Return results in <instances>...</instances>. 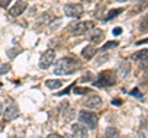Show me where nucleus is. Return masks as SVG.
Returning a JSON list of instances; mask_svg holds the SVG:
<instances>
[{"mask_svg":"<svg viewBox=\"0 0 148 138\" xmlns=\"http://www.w3.org/2000/svg\"><path fill=\"white\" fill-rule=\"evenodd\" d=\"M95 53H96V48L91 44H88L86 47H84L82 51V56L84 59H86V61H90V59L95 56Z\"/></svg>","mask_w":148,"mask_h":138,"instance_id":"obj_12","label":"nucleus"},{"mask_svg":"<svg viewBox=\"0 0 148 138\" xmlns=\"http://www.w3.org/2000/svg\"><path fill=\"white\" fill-rule=\"evenodd\" d=\"M130 70H131V66H130V63L126 62V61H123L120 63V66H119V69H117V74L120 78H126L127 74L130 73Z\"/></svg>","mask_w":148,"mask_h":138,"instance_id":"obj_13","label":"nucleus"},{"mask_svg":"<svg viewBox=\"0 0 148 138\" xmlns=\"http://www.w3.org/2000/svg\"><path fill=\"white\" fill-rule=\"evenodd\" d=\"M90 80H92V74L90 72H86L85 74L80 78V81H90Z\"/></svg>","mask_w":148,"mask_h":138,"instance_id":"obj_22","label":"nucleus"},{"mask_svg":"<svg viewBox=\"0 0 148 138\" xmlns=\"http://www.w3.org/2000/svg\"><path fill=\"white\" fill-rule=\"evenodd\" d=\"M116 77H115L112 70H105L103 73H100L98 79L94 81V86L98 88H106V86H111L116 83Z\"/></svg>","mask_w":148,"mask_h":138,"instance_id":"obj_2","label":"nucleus"},{"mask_svg":"<svg viewBox=\"0 0 148 138\" xmlns=\"http://www.w3.org/2000/svg\"><path fill=\"white\" fill-rule=\"evenodd\" d=\"M111 104H112V105H116V106H120V105L122 104V101H120V99H115V100L111 101Z\"/></svg>","mask_w":148,"mask_h":138,"instance_id":"obj_26","label":"nucleus"},{"mask_svg":"<svg viewBox=\"0 0 148 138\" xmlns=\"http://www.w3.org/2000/svg\"><path fill=\"white\" fill-rule=\"evenodd\" d=\"M119 131L116 130V128H112V127H109L106 128L105 131V137L106 138H119Z\"/></svg>","mask_w":148,"mask_h":138,"instance_id":"obj_15","label":"nucleus"},{"mask_svg":"<svg viewBox=\"0 0 148 138\" xmlns=\"http://www.w3.org/2000/svg\"><path fill=\"white\" fill-rule=\"evenodd\" d=\"M0 85H1V84H0Z\"/></svg>","mask_w":148,"mask_h":138,"instance_id":"obj_31","label":"nucleus"},{"mask_svg":"<svg viewBox=\"0 0 148 138\" xmlns=\"http://www.w3.org/2000/svg\"><path fill=\"white\" fill-rule=\"evenodd\" d=\"M101 105H103V100H101V98L98 95L90 96V98H88L84 102V106L89 107V109H99Z\"/></svg>","mask_w":148,"mask_h":138,"instance_id":"obj_10","label":"nucleus"},{"mask_svg":"<svg viewBox=\"0 0 148 138\" xmlns=\"http://www.w3.org/2000/svg\"><path fill=\"white\" fill-rule=\"evenodd\" d=\"M84 12V8H83L82 4H67L64 6V14L68 17H74V19H78L80 17Z\"/></svg>","mask_w":148,"mask_h":138,"instance_id":"obj_5","label":"nucleus"},{"mask_svg":"<svg viewBox=\"0 0 148 138\" xmlns=\"http://www.w3.org/2000/svg\"><path fill=\"white\" fill-rule=\"evenodd\" d=\"M54 57H56V53L53 49H47L46 52L41 56L40 59V68L41 69H47L48 67L52 66V63L54 61Z\"/></svg>","mask_w":148,"mask_h":138,"instance_id":"obj_6","label":"nucleus"},{"mask_svg":"<svg viewBox=\"0 0 148 138\" xmlns=\"http://www.w3.org/2000/svg\"><path fill=\"white\" fill-rule=\"evenodd\" d=\"M142 43H148V38H146V40H142V41H138V42H137L136 44H142Z\"/></svg>","mask_w":148,"mask_h":138,"instance_id":"obj_28","label":"nucleus"},{"mask_svg":"<svg viewBox=\"0 0 148 138\" xmlns=\"http://www.w3.org/2000/svg\"><path fill=\"white\" fill-rule=\"evenodd\" d=\"M47 138H63V137L59 136V135H57V133H51V135L47 136Z\"/></svg>","mask_w":148,"mask_h":138,"instance_id":"obj_27","label":"nucleus"},{"mask_svg":"<svg viewBox=\"0 0 148 138\" xmlns=\"http://www.w3.org/2000/svg\"><path fill=\"white\" fill-rule=\"evenodd\" d=\"M131 58L136 62H140L141 67H148V49L138 51L135 54H132Z\"/></svg>","mask_w":148,"mask_h":138,"instance_id":"obj_9","label":"nucleus"},{"mask_svg":"<svg viewBox=\"0 0 148 138\" xmlns=\"http://www.w3.org/2000/svg\"><path fill=\"white\" fill-rule=\"evenodd\" d=\"M119 43L117 42H114V41H110V42H106L104 46H103V47H101V52H105V51H108L109 48H114V47H116V46H117Z\"/></svg>","mask_w":148,"mask_h":138,"instance_id":"obj_18","label":"nucleus"},{"mask_svg":"<svg viewBox=\"0 0 148 138\" xmlns=\"http://www.w3.org/2000/svg\"><path fill=\"white\" fill-rule=\"evenodd\" d=\"M121 32H122L121 27H116V29H114V30H112V33H114L115 36H119V35H121Z\"/></svg>","mask_w":148,"mask_h":138,"instance_id":"obj_25","label":"nucleus"},{"mask_svg":"<svg viewBox=\"0 0 148 138\" xmlns=\"http://www.w3.org/2000/svg\"><path fill=\"white\" fill-rule=\"evenodd\" d=\"M18 113H20V111H18L17 105L15 102H10L4 111V118L8 121H11V120H15L18 116Z\"/></svg>","mask_w":148,"mask_h":138,"instance_id":"obj_8","label":"nucleus"},{"mask_svg":"<svg viewBox=\"0 0 148 138\" xmlns=\"http://www.w3.org/2000/svg\"><path fill=\"white\" fill-rule=\"evenodd\" d=\"M74 94H78V95H82V94H86V93H90V89L88 88H74Z\"/></svg>","mask_w":148,"mask_h":138,"instance_id":"obj_20","label":"nucleus"},{"mask_svg":"<svg viewBox=\"0 0 148 138\" xmlns=\"http://www.w3.org/2000/svg\"><path fill=\"white\" fill-rule=\"evenodd\" d=\"M80 68V63L77 59L72 58H61L54 64V74L58 75H68L75 73Z\"/></svg>","mask_w":148,"mask_h":138,"instance_id":"obj_1","label":"nucleus"},{"mask_svg":"<svg viewBox=\"0 0 148 138\" xmlns=\"http://www.w3.org/2000/svg\"><path fill=\"white\" fill-rule=\"evenodd\" d=\"M79 121H80V123H84V126H86L89 130H94L96 125H98V116L92 112L80 111L79 112Z\"/></svg>","mask_w":148,"mask_h":138,"instance_id":"obj_4","label":"nucleus"},{"mask_svg":"<svg viewBox=\"0 0 148 138\" xmlns=\"http://www.w3.org/2000/svg\"><path fill=\"white\" fill-rule=\"evenodd\" d=\"M101 138H106V137H105V136H104V137H101Z\"/></svg>","mask_w":148,"mask_h":138,"instance_id":"obj_30","label":"nucleus"},{"mask_svg":"<svg viewBox=\"0 0 148 138\" xmlns=\"http://www.w3.org/2000/svg\"><path fill=\"white\" fill-rule=\"evenodd\" d=\"M62 85H63V83L61 80H52V79H49V80L46 81V86H47L48 89H51V90L59 89Z\"/></svg>","mask_w":148,"mask_h":138,"instance_id":"obj_14","label":"nucleus"},{"mask_svg":"<svg viewBox=\"0 0 148 138\" xmlns=\"http://www.w3.org/2000/svg\"><path fill=\"white\" fill-rule=\"evenodd\" d=\"M88 137V132H86V128L84 126L79 125H73L72 126V131L69 135H67V138H86Z\"/></svg>","mask_w":148,"mask_h":138,"instance_id":"obj_7","label":"nucleus"},{"mask_svg":"<svg viewBox=\"0 0 148 138\" xmlns=\"http://www.w3.org/2000/svg\"><path fill=\"white\" fill-rule=\"evenodd\" d=\"M74 115H75V111H74V110H72V109H68V110H64L63 117H64V120H66L67 122H69L71 120H73Z\"/></svg>","mask_w":148,"mask_h":138,"instance_id":"obj_17","label":"nucleus"},{"mask_svg":"<svg viewBox=\"0 0 148 138\" xmlns=\"http://www.w3.org/2000/svg\"><path fill=\"white\" fill-rule=\"evenodd\" d=\"M27 3L26 1H16L15 5L10 9V15L11 16H18L26 10Z\"/></svg>","mask_w":148,"mask_h":138,"instance_id":"obj_11","label":"nucleus"},{"mask_svg":"<svg viewBox=\"0 0 148 138\" xmlns=\"http://www.w3.org/2000/svg\"><path fill=\"white\" fill-rule=\"evenodd\" d=\"M130 94H131L132 96H135V98H137V99H142V98H143V95H142V93H141V90H140V89H137V88H136V89H133Z\"/></svg>","mask_w":148,"mask_h":138,"instance_id":"obj_21","label":"nucleus"},{"mask_svg":"<svg viewBox=\"0 0 148 138\" xmlns=\"http://www.w3.org/2000/svg\"><path fill=\"white\" fill-rule=\"evenodd\" d=\"M3 112V104H1V101H0V115H1Z\"/></svg>","mask_w":148,"mask_h":138,"instance_id":"obj_29","label":"nucleus"},{"mask_svg":"<svg viewBox=\"0 0 148 138\" xmlns=\"http://www.w3.org/2000/svg\"><path fill=\"white\" fill-rule=\"evenodd\" d=\"M140 31H141V32H148V16L141 22V25H140Z\"/></svg>","mask_w":148,"mask_h":138,"instance_id":"obj_19","label":"nucleus"},{"mask_svg":"<svg viewBox=\"0 0 148 138\" xmlns=\"http://www.w3.org/2000/svg\"><path fill=\"white\" fill-rule=\"evenodd\" d=\"M121 11H123V9H115V10H110L109 14H108V16L103 20V22H106V21H109L111 19H114V17H116L119 14H121Z\"/></svg>","mask_w":148,"mask_h":138,"instance_id":"obj_16","label":"nucleus"},{"mask_svg":"<svg viewBox=\"0 0 148 138\" xmlns=\"http://www.w3.org/2000/svg\"><path fill=\"white\" fill-rule=\"evenodd\" d=\"M95 24L91 21H84V22H75V24H71L68 26V31L71 32L74 36H79V35H84L85 32L89 30L94 29Z\"/></svg>","mask_w":148,"mask_h":138,"instance_id":"obj_3","label":"nucleus"},{"mask_svg":"<svg viewBox=\"0 0 148 138\" xmlns=\"http://www.w3.org/2000/svg\"><path fill=\"white\" fill-rule=\"evenodd\" d=\"M9 69H10V66H9V64H5V66H3L1 69H0V75H3L4 73H6Z\"/></svg>","mask_w":148,"mask_h":138,"instance_id":"obj_24","label":"nucleus"},{"mask_svg":"<svg viewBox=\"0 0 148 138\" xmlns=\"http://www.w3.org/2000/svg\"><path fill=\"white\" fill-rule=\"evenodd\" d=\"M148 5V1H145V3H140V5H138L137 8H135V12H140V11H143V9H145L146 6Z\"/></svg>","mask_w":148,"mask_h":138,"instance_id":"obj_23","label":"nucleus"}]
</instances>
